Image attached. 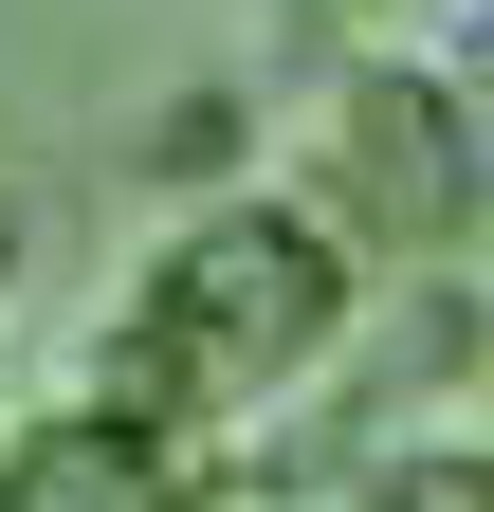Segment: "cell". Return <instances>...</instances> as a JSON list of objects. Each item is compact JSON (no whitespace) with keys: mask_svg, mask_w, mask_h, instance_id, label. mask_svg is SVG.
Segmentation results:
<instances>
[{"mask_svg":"<svg viewBox=\"0 0 494 512\" xmlns=\"http://www.w3.org/2000/svg\"><path fill=\"white\" fill-rule=\"evenodd\" d=\"M348 330H366V256L330 238V202L312 183H238V202H183L147 238V275L92 311L74 403L165 439V458H238L257 403L348 366Z\"/></svg>","mask_w":494,"mask_h":512,"instance_id":"1","label":"cell"},{"mask_svg":"<svg viewBox=\"0 0 494 512\" xmlns=\"http://www.w3.org/2000/svg\"><path fill=\"white\" fill-rule=\"evenodd\" d=\"M330 202V238L366 275H458L494 238V110L458 55H366V74L312 92V165H293Z\"/></svg>","mask_w":494,"mask_h":512,"instance_id":"2","label":"cell"},{"mask_svg":"<svg viewBox=\"0 0 494 512\" xmlns=\"http://www.w3.org/2000/svg\"><path fill=\"white\" fill-rule=\"evenodd\" d=\"M220 476L238 458H165V439L92 421V403H55V421L0 439V512H220Z\"/></svg>","mask_w":494,"mask_h":512,"instance_id":"3","label":"cell"},{"mask_svg":"<svg viewBox=\"0 0 494 512\" xmlns=\"http://www.w3.org/2000/svg\"><path fill=\"white\" fill-rule=\"evenodd\" d=\"M494 366V311H476V275H403V311H366L348 330V421H403V403H458V384Z\"/></svg>","mask_w":494,"mask_h":512,"instance_id":"4","label":"cell"},{"mask_svg":"<svg viewBox=\"0 0 494 512\" xmlns=\"http://www.w3.org/2000/svg\"><path fill=\"white\" fill-rule=\"evenodd\" d=\"M147 165L183 183V202H238V183H257V92H238V74H183L147 110Z\"/></svg>","mask_w":494,"mask_h":512,"instance_id":"5","label":"cell"},{"mask_svg":"<svg viewBox=\"0 0 494 512\" xmlns=\"http://www.w3.org/2000/svg\"><path fill=\"white\" fill-rule=\"evenodd\" d=\"M348 512H494V439H385L348 476Z\"/></svg>","mask_w":494,"mask_h":512,"instance_id":"6","label":"cell"},{"mask_svg":"<svg viewBox=\"0 0 494 512\" xmlns=\"http://www.w3.org/2000/svg\"><path fill=\"white\" fill-rule=\"evenodd\" d=\"M275 55H293V74H366V55H403V0H275Z\"/></svg>","mask_w":494,"mask_h":512,"instance_id":"7","label":"cell"},{"mask_svg":"<svg viewBox=\"0 0 494 512\" xmlns=\"http://www.w3.org/2000/svg\"><path fill=\"white\" fill-rule=\"evenodd\" d=\"M220 512H348V494H312L293 458H238V476H220Z\"/></svg>","mask_w":494,"mask_h":512,"instance_id":"8","label":"cell"},{"mask_svg":"<svg viewBox=\"0 0 494 512\" xmlns=\"http://www.w3.org/2000/svg\"><path fill=\"white\" fill-rule=\"evenodd\" d=\"M0 311H19V183H0Z\"/></svg>","mask_w":494,"mask_h":512,"instance_id":"9","label":"cell"}]
</instances>
